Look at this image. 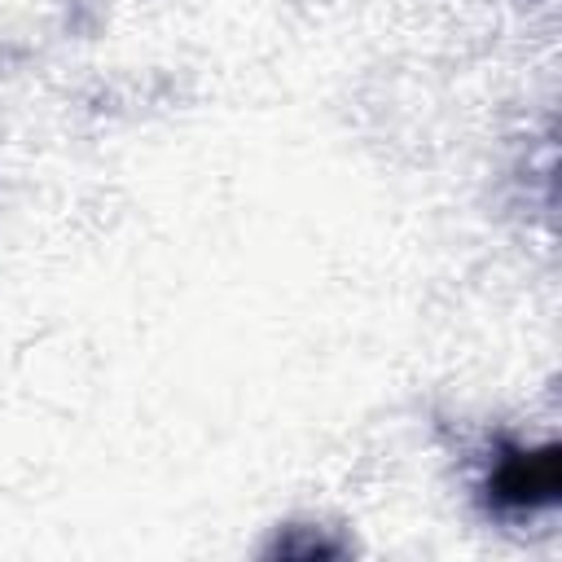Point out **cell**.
Here are the masks:
<instances>
[{"mask_svg": "<svg viewBox=\"0 0 562 562\" xmlns=\"http://www.w3.org/2000/svg\"><path fill=\"white\" fill-rule=\"evenodd\" d=\"M483 492L496 514H527V509L553 505L558 501V448H540V452L514 448L509 457L492 465Z\"/></svg>", "mask_w": 562, "mask_h": 562, "instance_id": "1", "label": "cell"}]
</instances>
